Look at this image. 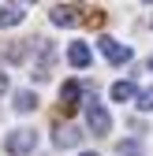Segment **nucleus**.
I'll use <instances>...</instances> for the list:
<instances>
[{"mask_svg": "<svg viewBox=\"0 0 153 156\" xmlns=\"http://www.w3.org/2000/svg\"><path fill=\"white\" fill-rule=\"evenodd\" d=\"M135 97H138V86H135V82H127V78L112 86V101H116V104H127V101H135Z\"/></svg>", "mask_w": 153, "mask_h": 156, "instance_id": "6e6552de", "label": "nucleus"}, {"mask_svg": "<svg viewBox=\"0 0 153 156\" xmlns=\"http://www.w3.org/2000/svg\"><path fill=\"white\" fill-rule=\"evenodd\" d=\"M34 149H37V130H30V126H19V130H11L4 138V152L8 156H26Z\"/></svg>", "mask_w": 153, "mask_h": 156, "instance_id": "f257e3e1", "label": "nucleus"}, {"mask_svg": "<svg viewBox=\"0 0 153 156\" xmlns=\"http://www.w3.org/2000/svg\"><path fill=\"white\" fill-rule=\"evenodd\" d=\"M52 141H56V149H75V145L82 141V130L75 126V123H64V126H56Z\"/></svg>", "mask_w": 153, "mask_h": 156, "instance_id": "39448f33", "label": "nucleus"}, {"mask_svg": "<svg viewBox=\"0 0 153 156\" xmlns=\"http://www.w3.org/2000/svg\"><path fill=\"white\" fill-rule=\"evenodd\" d=\"M135 101H138V112H153V86H149V89H142Z\"/></svg>", "mask_w": 153, "mask_h": 156, "instance_id": "4468645a", "label": "nucleus"}, {"mask_svg": "<svg viewBox=\"0 0 153 156\" xmlns=\"http://www.w3.org/2000/svg\"><path fill=\"white\" fill-rule=\"evenodd\" d=\"M52 23H56V26H67V30H71V26H79V11H75V8H64V4H60V8H52Z\"/></svg>", "mask_w": 153, "mask_h": 156, "instance_id": "1a4fd4ad", "label": "nucleus"}, {"mask_svg": "<svg viewBox=\"0 0 153 156\" xmlns=\"http://www.w3.org/2000/svg\"><path fill=\"white\" fill-rule=\"evenodd\" d=\"M146 67H149V71H153V56H149V60H146Z\"/></svg>", "mask_w": 153, "mask_h": 156, "instance_id": "dca6fc26", "label": "nucleus"}, {"mask_svg": "<svg viewBox=\"0 0 153 156\" xmlns=\"http://www.w3.org/2000/svg\"><path fill=\"white\" fill-rule=\"evenodd\" d=\"M79 97H82L79 82H64V89H60V104L64 108H79Z\"/></svg>", "mask_w": 153, "mask_h": 156, "instance_id": "9d476101", "label": "nucleus"}, {"mask_svg": "<svg viewBox=\"0 0 153 156\" xmlns=\"http://www.w3.org/2000/svg\"><path fill=\"white\" fill-rule=\"evenodd\" d=\"M86 126H90V134H97V138H105V134L112 130V115H108V108L97 101V97L86 101Z\"/></svg>", "mask_w": 153, "mask_h": 156, "instance_id": "f03ea898", "label": "nucleus"}, {"mask_svg": "<svg viewBox=\"0 0 153 156\" xmlns=\"http://www.w3.org/2000/svg\"><path fill=\"white\" fill-rule=\"evenodd\" d=\"M23 4H34V0H23Z\"/></svg>", "mask_w": 153, "mask_h": 156, "instance_id": "a211bd4d", "label": "nucleus"}, {"mask_svg": "<svg viewBox=\"0 0 153 156\" xmlns=\"http://www.w3.org/2000/svg\"><path fill=\"white\" fill-rule=\"evenodd\" d=\"M142 4H153V0H142Z\"/></svg>", "mask_w": 153, "mask_h": 156, "instance_id": "6ab92c4d", "label": "nucleus"}, {"mask_svg": "<svg viewBox=\"0 0 153 156\" xmlns=\"http://www.w3.org/2000/svg\"><path fill=\"white\" fill-rule=\"evenodd\" d=\"M4 93H8V74L0 71V97H4Z\"/></svg>", "mask_w": 153, "mask_h": 156, "instance_id": "2eb2a0df", "label": "nucleus"}, {"mask_svg": "<svg viewBox=\"0 0 153 156\" xmlns=\"http://www.w3.org/2000/svg\"><path fill=\"white\" fill-rule=\"evenodd\" d=\"M116 152H120V156H142V141H120Z\"/></svg>", "mask_w": 153, "mask_h": 156, "instance_id": "ddd939ff", "label": "nucleus"}, {"mask_svg": "<svg viewBox=\"0 0 153 156\" xmlns=\"http://www.w3.org/2000/svg\"><path fill=\"white\" fill-rule=\"evenodd\" d=\"M97 48H101V56H105V60H108V63H116V67L131 63V48H127V45H120L116 37H108V34L97 41Z\"/></svg>", "mask_w": 153, "mask_h": 156, "instance_id": "7ed1b4c3", "label": "nucleus"}, {"mask_svg": "<svg viewBox=\"0 0 153 156\" xmlns=\"http://www.w3.org/2000/svg\"><path fill=\"white\" fill-rule=\"evenodd\" d=\"M79 156H97V152H79Z\"/></svg>", "mask_w": 153, "mask_h": 156, "instance_id": "f3484780", "label": "nucleus"}, {"mask_svg": "<svg viewBox=\"0 0 153 156\" xmlns=\"http://www.w3.org/2000/svg\"><path fill=\"white\" fill-rule=\"evenodd\" d=\"M0 60H8V63H23V60H26V45L19 41V45H11V48H0Z\"/></svg>", "mask_w": 153, "mask_h": 156, "instance_id": "f8f14e48", "label": "nucleus"}, {"mask_svg": "<svg viewBox=\"0 0 153 156\" xmlns=\"http://www.w3.org/2000/svg\"><path fill=\"white\" fill-rule=\"evenodd\" d=\"M23 8H19V4H4V8H0V30H11V26H19V23H23Z\"/></svg>", "mask_w": 153, "mask_h": 156, "instance_id": "0eeeda50", "label": "nucleus"}, {"mask_svg": "<svg viewBox=\"0 0 153 156\" xmlns=\"http://www.w3.org/2000/svg\"><path fill=\"white\" fill-rule=\"evenodd\" d=\"M67 63H71V67H79V71L90 67V63H93L90 45H86V41H71V45H67Z\"/></svg>", "mask_w": 153, "mask_h": 156, "instance_id": "423d86ee", "label": "nucleus"}, {"mask_svg": "<svg viewBox=\"0 0 153 156\" xmlns=\"http://www.w3.org/2000/svg\"><path fill=\"white\" fill-rule=\"evenodd\" d=\"M52 63H56V48H52L49 41H37V67H34V78H37V82H45V78H49Z\"/></svg>", "mask_w": 153, "mask_h": 156, "instance_id": "20e7f679", "label": "nucleus"}, {"mask_svg": "<svg viewBox=\"0 0 153 156\" xmlns=\"http://www.w3.org/2000/svg\"><path fill=\"white\" fill-rule=\"evenodd\" d=\"M34 108H37V93H34V89H19V93H15V112L26 115V112H34Z\"/></svg>", "mask_w": 153, "mask_h": 156, "instance_id": "9b49d317", "label": "nucleus"}]
</instances>
